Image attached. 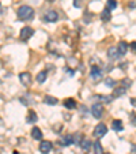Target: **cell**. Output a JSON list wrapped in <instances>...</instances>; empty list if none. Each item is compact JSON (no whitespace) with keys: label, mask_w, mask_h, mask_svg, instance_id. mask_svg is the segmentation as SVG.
Masks as SVG:
<instances>
[{"label":"cell","mask_w":136,"mask_h":154,"mask_svg":"<svg viewBox=\"0 0 136 154\" xmlns=\"http://www.w3.org/2000/svg\"><path fill=\"white\" fill-rule=\"evenodd\" d=\"M82 6H83V0H74V7L80 8Z\"/></svg>","instance_id":"obj_24"},{"label":"cell","mask_w":136,"mask_h":154,"mask_svg":"<svg viewBox=\"0 0 136 154\" xmlns=\"http://www.w3.org/2000/svg\"><path fill=\"white\" fill-rule=\"evenodd\" d=\"M49 2H53V0H49Z\"/></svg>","instance_id":"obj_30"},{"label":"cell","mask_w":136,"mask_h":154,"mask_svg":"<svg viewBox=\"0 0 136 154\" xmlns=\"http://www.w3.org/2000/svg\"><path fill=\"white\" fill-rule=\"evenodd\" d=\"M132 123H133V124H136V117L133 116V115H132Z\"/></svg>","instance_id":"obj_28"},{"label":"cell","mask_w":136,"mask_h":154,"mask_svg":"<svg viewBox=\"0 0 136 154\" xmlns=\"http://www.w3.org/2000/svg\"><path fill=\"white\" fill-rule=\"evenodd\" d=\"M117 51H119V55H120V56L125 55V53H127V51H128V44L125 42V41H121V42H119Z\"/></svg>","instance_id":"obj_10"},{"label":"cell","mask_w":136,"mask_h":154,"mask_svg":"<svg viewBox=\"0 0 136 154\" xmlns=\"http://www.w3.org/2000/svg\"><path fill=\"white\" fill-rule=\"evenodd\" d=\"M97 98L98 100H101V101H104V102H110L112 101V98H113V96H97Z\"/></svg>","instance_id":"obj_23"},{"label":"cell","mask_w":136,"mask_h":154,"mask_svg":"<svg viewBox=\"0 0 136 154\" xmlns=\"http://www.w3.org/2000/svg\"><path fill=\"white\" fill-rule=\"evenodd\" d=\"M106 132H107V127L104 124V123H99V124L95 125L93 134L95 138H102L104 135H106Z\"/></svg>","instance_id":"obj_2"},{"label":"cell","mask_w":136,"mask_h":154,"mask_svg":"<svg viewBox=\"0 0 136 154\" xmlns=\"http://www.w3.org/2000/svg\"><path fill=\"white\" fill-rule=\"evenodd\" d=\"M38 120V116L37 113H35L33 109H30L29 112H27V116H26V122L27 123H35Z\"/></svg>","instance_id":"obj_9"},{"label":"cell","mask_w":136,"mask_h":154,"mask_svg":"<svg viewBox=\"0 0 136 154\" xmlns=\"http://www.w3.org/2000/svg\"><path fill=\"white\" fill-rule=\"evenodd\" d=\"M102 76V70L98 66H93L91 67V78L93 79H99Z\"/></svg>","instance_id":"obj_8"},{"label":"cell","mask_w":136,"mask_h":154,"mask_svg":"<svg viewBox=\"0 0 136 154\" xmlns=\"http://www.w3.org/2000/svg\"><path fill=\"white\" fill-rule=\"evenodd\" d=\"M105 154H110V153H105Z\"/></svg>","instance_id":"obj_29"},{"label":"cell","mask_w":136,"mask_h":154,"mask_svg":"<svg viewBox=\"0 0 136 154\" xmlns=\"http://www.w3.org/2000/svg\"><path fill=\"white\" fill-rule=\"evenodd\" d=\"M102 112H104V106H102L101 104H94L93 108H91V113H93V116L97 117V119H99V117L102 116Z\"/></svg>","instance_id":"obj_5"},{"label":"cell","mask_w":136,"mask_h":154,"mask_svg":"<svg viewBox=\"0 0 136 154\" xmlns=\"http://www.w3.org/2000/svg\"><path fill=\"white\" fill-rule=\"evenodd\" d=\"M125 91H127V87H114L113 97H121L122 94H125Z\"/></svg>","instance_id":"obj_15"},{"label":"cell","mask_w":136,"mask_h":154,"mask_svg":"<svg viewBox=\"0 0 136 154\" xmlns=\"http://www.w3.org/2000/svg\"><path fill=\"white\" fill-rule=\"evenodd\" d=\"M112 128H113L114 131H117V132H120V131H122V128H124V124H122L121 120L116 119V120H113V123H112Z\"/></svg>","instance_id":"obj_11"},{"label":"cell","mask_w":136,"mask_h":154,"mask_svg":"<svg viewBox=\"0 0 136 154\" xmlns=\"http://www.w3.org/2000/svg\"><path fill=\"white\" fill-rule=\"evenodd\" d=\"M50 150H52V142H49V140H42V142L40 143V151L42 154H48Z\"/></svg>","instance_id":"obj_4"},{"label":"cell","mask_w":136,"mask_h":154,"mask_svg":"<svg viewBox=\"0 0 136 154\" xmlns=\"http://www.w3.org/2000/svg\"><path fill=\"white\" fill-rule=\"evenodd\" d=\"M131 104H132L133 106H136V98H131Z\"/></svg>","instance_id":"obj_27"},{"label":"cell","mask_w":136,"mask_h":154,"mask_svg":"<svg viewBox=\"0 0 136 154\" xmlns=\"http://www.w3.org/2000/svg\"><path fill=\"white\" fill-rule=\"evenodd\" d=\"M63 145V146H68V145H72L74 143V137L72 135H67L65 138H64V139H61L60 142H59V145Z\"/></svg>","instance_id":"obj_16"},{"label":"cell","mask_w":136,"mask_h":154,"mask_svg":"<svg viewBox=\"0 0 136 154\" xmlns=\"http://www.w3.org/2000/svg\"><path fill=\"white\" fill-rule=\"evenodd\" d=\"M44 102L48 105H56L57 104V98H55V97H52V96H45Z\"/></svg>","instance_id":"obj_18"},{"label":"cell","mask_w":136,"mask_h":154,"mask_svg":"<svg viewBox=\"0 0 136 154\" xmlns=\"http://www.w3.org/2000/svg\"><path fill=\"white\" fill-rule=\"evenodd\" d=\"M94 150H95V154H104V150H102V146L99 142L94 143Z\"/></svg>","instance_id":"obj_22"},{"label":"cell","mask_w":136,"mask_h":154,"mask_svg":"<svg viewBox=\"0 0 136 154\" xmlns=\"http://www.w3.org/2000/svg\"><path fill=\"white\" fill-rule=\"evenodd\" d=\"M47 76H48V72H47V71H41V72H38V75H37V82H38V83H44V82L47 81Z\"/></svg>","instance_id":"obj_17"},{"label":"cell","mask_w":136,"mask_h":154,"mask_svg":"<svg viewBox=\"0 0 136 154\" xmlns=\"http://www.w3.org/2000/svg\"><path fill=\"white\" fill-rule=\"evenodd\" d=\"M64 106H65L67 109H75L76 101L74 98H67L65 101H64Z\"/></svg>","instance_id":"obj_14"},{"label":"cell","mask_w":136,"mask_h":154,"mask_svg":"<svg viewBox=\"0 0 136 154\" xmlns=\"http://www.w3.org/2000/svg\"><path fill=\"white\" fill-rule=\"evenodd\" d=\"M19 81L22 82V85L25 86H29L32 83V75L29 72H20L19 74Z\"/></svg>","instance_id":"obj_6"},{"label":"cell","mask_w":136,"mask_h":154,"mask_svg":"<svg viewBox=\"0 0 136 154\" xmlns=\"http://www.w3.org/2000/svg\"><path fill=\"white\" fill-rule=\"evenodd\" d=\"M57 18H59L57 12L53 11V10H49V11L45 14V20H47V22H56Z\"/></svg>","instance_id":"obj_7"},{"label":"cell","mask_w":136,"mask_h":154,"mask_svg":"<svg viewBox=\"0 0 136 154\" xmlns=\"http://www.w3.org/2000/svg\"><path fill=\"white\" fill-rule=\"evenodd\" d=\"M33 34H34V30H33L30 26H25L23 29L20 30L19 37H20V40H22V41H27L29 38H32Z\"/></svg>","instance_id":"obj_3"},{"label":"cell","mask_w":136,"mask_h":154,"mask_svg":"<svg viewBox=\"0 0 136 154\" xmlns=\"http://www.w3.org/2000/svg\"><path fill=\"white\" fill-rule=\"evenodd\" d=\"M116 7H117V0H107L106 2V10L112 11V10H114Z\"/></svg>","instance_id":"obj_20"},{"label":"cell","mask_w":136,"mask_h":154,"mask_svg":"<svg viewBox=\"0 0 136 154\" xmlns=\"http://www.w3.org/2000/svg\"><path fill=\"white\" fill-rule=\"evenodd\" d=\"M107 56H109V59H117V57H120L117 48L110 47V48H109V51H107Z\"/></svg>","instance_id":"obj_13"},{"label":"cell","mask_w":136,"mask_h":154,"mask_svg":"<svg viewBox=\"0 0 136 154\" xmlns=\"http://www.w3.org/2000/svg\"><path fill=\"white\" fill-rule=\"evenodd\" d=\"M17 15H18V18L22 20H29L34 17V10L30 6H20L17 11Z\"/></svg>","instance_id":"obj_1"},{"label":"cell","mask_w":136,"mask_h":154,"mask_svg":"<svg viewBox=\"0 0 136 154\" xmlns=\"http://www.w3.org/2000/svg\"><path fill=\"white\" fill-rule=\"evenodd\" d=\"M110 18H112V15H110V11L105 8L104 11H102V14H101V19L104 20V22H109Z\"/></svg>","instance_id":"obj_19"},{"label":"cell","mask_w":136,"mask_h":154,"mask_svg":"<svg viewBox=\"0 0 136 154\" xmlns=\"http://www.w3.org/2000/svg\"><path fill=\"white\" fill-rule=\"evenodd\" d=\"M32 137H33V139H35V140L42 139V131H41L38 127H34L32 130Z\"/></svg>","instance_id":"obj_12"},{"label":"cell","mask_w":136,"mask_h":154,"mask_svg":"<svg viewBox=\"0 0 136 154\" xmlns=\"http://www.w3.org/2000/svg\"><path fill=\"white\" fill-rule=\"evenodd\" d=\"M131 49H132V52L136 55V41H133V42L131 44Z\"/></svg>","instance_id":"obj_26"},{"label":"cell","mask_w":136,"mask_h":154,"mask_svg":"<svg viewBox=\"0 0 136 154\" xmlns=\"http://www.w3.org/2000/svg\"><path fill=\"white\" fill-rule=\"evenodd\" d=\"M105 83H106L107 86H113V87H114V82H113V81H112V79H110V78H107L106 81H105Z\"/></svg>","instance_id":"obj_25"},{"label":"cell","mask_w":136,"mask_h":154,"mask_svg":"<svg viewBox=\"0 0 136 154\" xmlns=\"http://www.w3.org/2000/svg\"><path fill=\"white\" fill-rule=\"evenodd\" d=\"M80 147H82V150H84V151H87L90 147H91V142H90L89 139H84V140H80Z\"/></svg>","instance_id":"obj_21"}]
</instances>
